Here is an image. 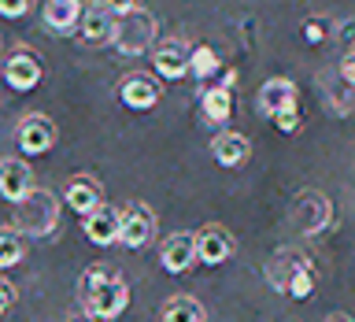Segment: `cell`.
Masks as SVG:
<instances>
[{
	"instance_id": "obj_1",
	"label": "cell",
	"mask_w": 355,
	"mask_h": 322,
	"mask_svg": "<svg viewBox=\"0 0 355 322\" xmlns=\"http://www.w3.org/2000/svg\"><path fill=\"white\" fill-rule=\"evenodd\" d=\"M82 304H85V315L96 319V322H115L122 311L130 307V285L115 266L107 263H96L89 266L85 278H82Z\"/></svg>"
},
{
	"instance_id": "obj_2",
	"label": "cell",
	"mask_w": 355,
	"mask_h": 322,
	"mask_svg": "<svg viewBox=\"0 0 355 322\" xmlns=\"http://www.w3.org/2000/svg\"><path fill=\"white\" fill-rule=\"evenodd\" d=\"M259 111L282 133L300 130V89L293 78H266L259 85Z\"/></svg>"
},
{
	"instance_id": "obj_3",
	"label": "cell",
	"mask_w": 355,
	"mask_h": 322,
	"mask_svg": "<svg viewBox=\"0 0 355 322\" xmlns=\"http://www.w3.org/2000/svg\"><path fill=\"white\" fill-rule=\"evenodd\" d=\"M15 226L22 237H52L60 230V196L49 193V189H33V193L15 204Z\"/></svg>"
},
{
	"instance_id": "obj_4",
	"label": "cell",
	"mask_w": 355,
	"mask_h": 322,
	"mask_svg": "<svg viewBox=\"0 0 355 322\" xmlns=\"http://www.w3.org/2000/svg\"><path fill=\"white\" fill-rule=\"evenodd\" d=\"M155 37H159V19L152 15L148 8H130L126 15H119V26H115V49L122 56H144V52H155Z\"/></svg>"
},
{
	"instance_id": "obj_5",
	"label": "cell",
	"mask_w": 355,
	"mask_h": 322,
	"mask_svg": "<svg viewBox=\"0 0 355 322\" xmlns=\"http://www.w3.org/2000/svg\"><path fill=\"white\" fill-rule=\"evenodd\" d=\"M293 219H296L300 233L318 237V233H326L333 226V200L326 193H318V189H304L293 204Z\"/></svg>"
},
{
	"instance_id": "obj_6",
	"label": "cell",
	"mask_w": 355,
	"mask_h": 322,
	"mask_svg": "<svg viewBox=\"0 0 355 322\" xmlns=\"http://www.w3.org/2000/svg\"><path fill=\"white\" fill-rule=\"evenodd\" d=\"M41 78H44V63H41V56L33 49H19V52L8 56V63H4L8 89H15V93H30V89L41 85Z\"/></svg>"
},
{
	"instance_id": "obj_7",
	"label": "cell",
	"mask_w": 355,
	"mask_h": 322,
	"mask_svg": "<svg viewBox=\"0 0 355 322\" xmlns=\"http://www.w3.org/2000/svg\"><path fill=\"white\" fill-rule=\"evenodd\" d=\"M155 237V211L148 204H126L122 207V233H119V244L122 248H144L152 244Z\"/></svg>"
},
{
	"instance_id": "obj_8",
	"label": "cell",
	"mask_w": 355,
	"mask_h": 322,
	"mask_svg": "<svg viewBox=\"0 0 355 322\" xmlns=\"http://www.w3.org/2000/svg\"><path fill=\"white\" fill-rule=\"evenodd\" d=\"M115 26H119V11L107 4V0H96V4L85 8L82 19V41L89 49H100V44H115Z\"/></svg>"
},
{
	"instance_id": "obj_9",
	"label": "cell",
	"mask_w": 355,
	"mask_h": 322,
	"mask_svg": "<svg viewBox=\"0 0 355 322\" xmlns=\"http://www.w3.org/2000/svg\"><path fill=\"white\" fill-rule=\"evenodd\" d=\"M33 189H37V182H33V167L26 160H19V155L0 160V196L8 204H22Z\"/></svg>"
},
{
	"instance_id": "obj_10",
	"label": "cell",
	"mask_w": 355,
	"mask_h": 322,
	"mask_svg": "<svg viewBox=\"0 0 355 322\" xmlns=\"http://www.w3.org/2000/svg\"><path fill=\"white\" fill-rule=\"evenodd\" d=\"M159 263L166 274H185L196 263V233H189V230L166 233L159 244Z\"/></svg>"
},
{
	"instance_id": "obj_11",
	"label": "cell",
	"mask_w": 355,
	"mask_h": 322,
	"mask_svg": "<svg viewBox=\"0 0 355 322\" xmlns=\"http://www.w3.org/2000/svg\"><path fill=\"white\" fill-rule=\"evenodd\" d=\"M233 248H237V241H233V233L226 226H218V222H211V226L196 230V263L204 266H218L226 263Z\"/></svg>"
},
{
	"instance_id": "obj_12",
	"label": "cell",
	"mask_w": 355,
	"mask_h": 322,
	"mask_svg": "<svg viewBox=\"0 0 355 322\" xmlns=\"http://www.w3.org/2000/svg\"><path fill=\"white\" fill-rule=\"evenodd\" d=\"M52 144H55V122L49 115H41V111H30V115L19 122L22 155H44V152H52Z\"/></svg>"
},
{
	"instance_id": "obj_13",
	"label": "cell",
	"mask_w": 355,
	"mask_h": 322,
	"mask_svg": "<svg viewBox=\"0 0 355 322\" xmlns=\"http://www.w3.org/2000/svg\"><path fill=\"white\" fill-rule=\"evenodd\" d=\"M63 204L71 211H78L82 219L93 215L96 207H104V185H100L93 174H74L63 189Z\"/></svg>"
},
{
	"instance_id": "obj_14",
	"label": "cell",
	"mask_w": 355,
	"mask_h": 322,
	"mask_svg": "<svg viewBox=\"0 0 355 322\" xmlns=\"http://www.w3.org/2000/svg\"><path fill=\"white\" fill-rule=\"evenodd\" d=\"M189 52H193V44H185L182 37L155 44V52H152V71L159 74V78H166V82H178V78L189 74Z\"/></svg>"
},
{
	"instance_id": "obj_15",
	"label": "cell",
	"mask_w": 355,
	"mask_h": 322,
	"mask_svg": "<svg viewBox=\"0 0 355 322\" xmlns=\"http://www.w3.org/2000/svg\"><path fill=\"white\" fill-rule=\"evenodd\" d=\"M115 96H119L126 108H133V111H152L155 104H159V85H155V78L133 71V74H126V78L119 82Z\"/></svg>"
},
{
	"instance_id": "obj_16",
	"label": "cell",
	"mask_w": 355,
	"mask_h": 322,
	"mask_svg": "<svg viewBox=\"0 0 355 322\" xmlns=\"http://www.w3.org/2000/svg\"><path fill=\"white\" fill-rule=\"evenodd\" d=\"M82 233L93 244H100V248H107V244H115L119 241V233H122V207H96L93 215H85L82 219Z\"/></svg>"
},
{
	"instance_id": "obj_17",
	"label": "cell",
	"mask_w": 355,
	"mask_h": 322,
	"mask_svg": "<svg viewBox=\"0 0 355 322\" xmlns=\"http://www.w3.org/2000/svg\"><path fill=\"white\" fill-rule=\"evenodd\" d=\"M211 155H215L218 167H226V171H237L252 160V141L244 137L237 130H222L215 141H211Z\"/></svg>"
},
{
	"instance_id": "obj_18",
	"label": "cell",
	"mask_w": 355,
	"mask_h": 322,
	"mask_svg": "<svg viewBox=\"0 0 355 322\" xmlns=\"http://www.w3.org/2000/svg\"><path fill=\"white\" fill-rule=\"evenodd\" d=\"M82 19H85L82 0H44V8H41V22L52 33H71Z\"/></svg>"
},
{
	"instance_id": "obj_19",
	"label": "cell",
	"mask_w": 355,
	"mask_h": 322,
	"mask_svg": "<svg viewBox=\"0 0 355 322\" xmlns=\"http://www.w3.org/2000/svg\"><path fill=\"white\" fill-rule=\"evenodd\" d=\"M200 108H204V119L207 122H230L233 115V85H204V93H200Z\"/></svg>"
},
{
	"instance_id": "obj_20",
	"label": "cell",
	"mask_w": 355,
	"mask_h": 322,
	"mask_svg": "<svg viewBox=\"0 0 355 322\" xmlns=\"http://www.w3.org/2000/svg\"><path fill=\"white\" fill-rule=\"evenodd\" d=\"M159 322H207V311H204V304H200L196 296L178 293V296H171L163 304Z\"/></svg>"
},
{
	"instance_id": "obj_21",
	"label": "cell",
	"mask_w": 355,
	"mask_h": 322,
	"mask_svg": "<svg viewBox=\"0 0 355 322\" xmlns=\"http://www.w3.org/2000/svg\"><path fill=\"white\" fill-rule=\"evenodd\" d=\"M218 71H222L218 52L211 49V44H193V52H189V74H193L196 82H207V78H215Z\"/></svg>"
},
{
	"instance_id": "obj_22",
	"label": "cell",
	"mask_w": 355,
	"mask_h": 322,
	"mask_svg": "<svg viewBox=\"0 0 355 322\" xmlns=\"http://www.w3.org/2000/svg\"><path fill=\"white\" fill-rule=\"evenodd\" d=\"M22 255H26L22 233H19V230H0V271H8V266H19Z\"/></svg>"
},
{
	"instance_id": "obj_23",
	"label": "cell",
	"mask_w": 355,
	"mask_h": 322,
	"mask_svg": "<svg viewBox=\"0 0 355 322\" xmlns=\"http://www.w3.org/2000/svg\"><path fill=\"white\" fill-rule=\"evenodd\" d=\"M300 263H304V255H300V252H282V255L270 263V271H266V274H270V285L285 293V289H288V278H293V271H296Z\"/></svg>"
},
{
	"instance_id": "obj_24",
	"label": "cell",
	"mask_w": 355,
	"mask_h": 322,
	"mask_svg": "<svg viewBox=\"0 0 355 322\" xmlns=\"http://www.w3.org/2000/svg\"><path fill=\"white\" fill-rule=\"evenodd\" d=\"M288 296H296V300H307L311 293H315V266H311L307 260L293 271V278H288V289H285Z\"/></svg>"
},
{
	"instance_id": "obj_25",
	"label": "cell",
	"mask_w": 355,
	"mask_h": 322,
	"mask_svg": "<svg viewBox=\"0 0 355 322\" xmlns=\"http://www.w3.org/2000/svg\"><path fill=\"white\" fill-rule=\"evenodd\" d=\"M329 33H333V22L329 19H307L304 22V37H307V44H322V41H329Z\"/></svg>"
},
{
	"instance_id": "obj_26",
	"label": "cell",
	"mask_w": 355,
	"mask_h": 322,
	"mask_svg": "<svg viewBox=\"0 0 355 322\" xmlns=\"http://www.w3.org/2000/svg\"><path fill=\"white\" fill-rule=\"evenodd\" d=\"M30 8H33V0H0V15L4 19H22V15H30Z\"/></svg>"
},
{
	"instance_id": "obj_27",
	"label": "cell",
	"mask_w": 355,
	"mask_h": 322,
	"mask_svg": "<svg viewBox=\"0 0 355 322\" xmlns=\"http://www.w3.org/2000/svg\"><path fill=\"white\" fill-rule=\"evenodd\" d=\"M337 74H340V82H344V85H348L352 93H355V52H348V56H344V60H340Z\"/></svg>"
},
{
	"instance_id": "obj_28",
	"label": "cell",
	"mask_w": 355,
	"mask_h": 322,
	"mask_svg": "<svg viewBox=\"0 0 355 322\" xmlns=\"http://www.w3.org/2000/svg\"><path fill=\"white\" fill-rule=\"evenodd\" d=\"M15 285H11L8 282V278H0V315H8V311H11V304H15Z\"/></svg>"
},
{
	"instance_id": "obj_29",
	"label": "cell",
	"mask_w": 355,
	"mask_h": 322,
	"mask_svg": "<svg viewBox=\"0 0 355 322\" xmlns=\"http://www.w3.org/2000/svg\"><path fill=\"white\" fill-rule=\"evenodd\" d=\"M326 322H355V319H352V315H344V311H337V315H329Z\"/></svg>"
},
{
	"instance_id": "obj_30",
	"label": "cell",
	"mask_w": 355,
	"mask_h": 322,
	"mask_svg": "<svg viewBox=\"0 0 355 322\" xmlns=\"http://www.w3.org/2000/svg\"><path fill=\"white\" fill-rule=\"evenodd\" d=\"M74 322H96V319H89V315H85V319H74Z\"/></svg>"
}]
</instances>
